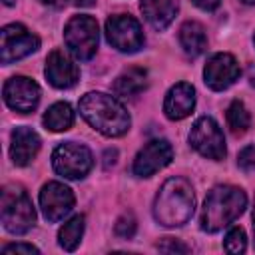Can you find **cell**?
<instances>
[{"instance_id": "obj_29", "label": "cell", "mask_w": 255, "mask_h": 255, "mask_svg": "<svg viewBox=\"0 0 255 255\" xmlns=\"http://www.w3.org/2000/svg\"><path fill=\"white\" fill-rule=\"evenodd\" d=\"M40 2L46 6H52V8H62L66 4V0H40Z\"/></svg>"}, {"instance_id": "obj_27", "label": "cell", "mask_w": 255, "mask_h": 255, "mask_svg": "<svg viewBox=\"0 0 255 255\" xmlns=\"http://www.w3.org/2000/svg\"><path fill=\"white\" fill-rule=\"evenodd\" d=\"M2 251L4 253H40V249L30 243H10V245H4Z\"/></svg>"}, {"instance_id": "obj_15", "label": "cell", "mask_w": 255, "mask_h": 255, "mask_svg": "<svg viewBox=\"0 0 255 255\" xmlns=\"http://www.w3.org/2000/svg\"><path fill=\"white\" fill-rule=\"evenodd\" d=\"M195 108V90L187 82L171 86L163 100V112L169 120H183Z\"/></svg>"}, {"instance_id": "obj_5", "label": "cell", "mask_w": 255, "mask_h": 255, "mask_svg": "<svg viewBox=\"0 0 255 255\" xmlns=\"http://www.w3.org/2000/svg\"><path fill=\"white\" fill-rule=\"evenodd\" d=\"M64 42L78 60L94 58L98 50V42H100L98 22L86 14L72 16L64 28Z\"/></svg>"}, {"instance_id": "obj_31", "label": "cell", "mask_w": 255, "mask_h": 255, "mask_svg": "<svg viewBox=\"0 0 255 255\" xmlns=\"http://www.w3.org/2000/svg\"><path fill=\"white\" fill-rule=\"evenodd\" d=\"M253 245H255V205H253Z\"/></svg>"}, {"instance_id": "obj_34", "label": "cell", "mask_w": 255, "mask_h": 255, "mask_svg": "<svg viewBox=\"0 0 255 255\" xmlns=\"http://www.w3.org/2000/svg\"><path fill=\"white\" fill-rule=\"evenodd\" d=\"M253 44H255V34H253Z\"/></svg>"}, {"instance_id": "obj_25", "label": "cell", "mask_w": 255, "mask_h": 255, "mask_svg": "<svg viewBox=\"0 0 255 255\" xmlns=\"http://www.w3.org/2000/svg\"><path fill=\"white\" fill-rule=\"evenodd\" d=\"M157 249L163 253H189V247L173 237H163V241L157 243Z\"/></svg>"}, {"instance_id": "obj_13", "label": "cell", "mask_w": 255, "mask_h": 255, "mask_svg": "<svg viewBox=\"0 0 255 255\" xmlns=\"http://www.w3.org/2000/svg\"><path fill=\"white\" fill-rule=\"evenodd\" d=\"M239 74H241V70H239L237 60L225 52L213 54L203 68L205 84L215 92L227 90L231 84H235V80H239Z\"/></svg>"}, {"instance_id": "obj_10", "label": "cell", "mask_w": 255, "mask_h": 255, "mask_svg": "<svg viewBox=\"0 0 255 255\" xmlns=\"http://www.w3.org/2000/svg\"><path fill=\"white\" fill-rule=\"evenodd\" d=\"M74 203H76V197L72 189L60 181H48L40 191V209L50 223L64 219L72 211Z\"/></svg>"}, {"instance_id": "obj_30", "label": "cell", "mask_w": 255, "mask_h": 255, "mask_svg": "<svg viewBox=\"0 0 255 255\" xmlns=\"http://www.w3.org/2000/svg\"><path fill=\"white\" fill-rule=\"evenodd\" d=\"M96 0H72L74 6H80V8H88V6H94Z\"/></svg>"}, {"instance_id": "obj_9", "label": "cell", "mask_w": 255, "mask_h": 255, "mask_svg": "<svg viewBox=\"0 0 255 255\" xmlns=\"http://www.w3.org/2000/svg\"><path fill=\"white\" fill-rule=\"evenodd\" d=\"M0 36H2L0 60H2L4 66L26 58V56H30L32 52H36L40 48V38L36 34H32L22 24H8V26H4Z\"/></svg>"}, {"instance_id": "obj_21", "label": "cell", "mask_w": 255, "mask_h": 255, "mask_svg": "<svg viewBox=\"0 0 255 255\" xmlns=\"http://www.w3.org/2000/svg\"><path fill=\"white\" fill-rule=\"evenodd\" d=\"M84 235V215H74L70 221H66L58 231V243L66 251H74Z\"/></svg>"}, {"instance_id": "obj_17", "label": "cell", "mask_w": 255, "mask_h": 255, "mask_svg": "<svg viewBox=\"0 0 255 255\" xmlns=\"http://www.w3.org/2000/svg\"><path fill=\"white\" fill-rule=\"evenodd\" d=\"M139 8L145 20L151 24V28L161 32L173 22L179 10V0H141Z\"/></svg>"}, {"instance_id": "obj_23", "label": "cell", "mask_w": 255, "mask_h": 255, "mask_svg": "<svg viewBox=\"0 0 255 255\" xmlns=\"http://www.w3.org/2000/svg\"><path fill=\"white\" fill-rule=\"evenodd\" d=\"M223 247L227 253L231 255H237V253H243L245 247H247V241H245V231L241 227H231L223 239Z\"/></svg>"}, {"instance_id": "obj_2", "label": "cell", "mask_w": 255, "mask_h": 255, "mask_svg": "<svg viewBox=\"0 0 255 255\" xmlns=\"http://www.w3.org/2000/svg\"><path fill=\"white\" fill-rule=\"evenodd\" d=\"M195 209L193 187L183 177H169L155 195L153 217L163 227H181L185 225Z\"/></svg>"}, {"instance_id": "obj_7", "label": "cell", "mask_w": 255, "mask_h": 255, "mask_svg": "<svg viewBox=\"0 0 255 255\" xmlns=\"http://www.w3.org/2000/svg\"><path fill=\"white\" fill-rule=\"evenodd\" d=\"M189 145L199 155L213 159V161H221L227 153L223 131L219 124L209 116H201L199 120H195L189 131Z\"/></svg>"}, {"instance_id": "obj_20", "label": "cell", "mask_w": 255, "mask_h": 255, "mask_svg": "<svg viewBox=\"0 0 255 255\" xmlns=\"http://www.w3.org/2000/svg\"><path fill=\"white\" fill-rule=\"evenodd\" d=\"M42 122L50 131H66L74 124V110L68 102H56L46 110Z\"/></svg>"}, {"instance_id": "obj_26", "label": "cell", "mask_w": 255, "mask_h": 255, "mask_svg": "<svg viewBox=\"0 0 255 255\" xmlns=\"http://www.w3.org/2000/svg\"><path fill=\"white\" fill-rule=\"evenodd\" d=\"M237 165L241 169H255V145H247L241 149V153L237 155Z\"/></svg>"}, {"instance_id": "obj_1", "label": "cell", "mask_w": 255, "mask_h": 255, "mask_svg": "<svg viewBox=\"0 0 255 255\" xmlns=\"http://www.w3.org/2000/svg\"><path fill=\"white\" fill-rule=\"evenodd\" d=\"M80 114L82 118L100 133L108 137H120L129 129V114L128 110L110 94L104 92H88L80 98Z\"/></svg>"}, {"instance_id": "obj_28", "label": "cell", "mask_w": 255, "mask_h": 255, "mask_svg": "<svg viewBox=\"0 0 255 255\" xmlns=\"http://www.w3.org/2000/svg\"><path fill=\"white\" fill-rule=\"evenodd\" d=\"M197 8H201L203 12H213V10H217L219 8V4H221V0H191Z\"/></svg>"}, {"instance_id": "obj_32", "label": "cell", "mask_w": 255, "mask_h": 255, "mask_svg": "<svg viewBox=\"0 0 255 255\" xmlns=\"http://www.w3.org/2000/svg\"><path fill=\"white\" fill-rule=\"evenodd\" d=\"M241 2H243V4H249V6H253V4H255V0H241Z\"/></svg>"}, {"instance_id": "obj_24", "label": "cell", "mask_w": 255, "mask_h": 255, "mask_svg": "<svg viewBox=\"0 0 255 255\" xmlns=\"http://www.w3.org/2000/svg\"><path fill=\"white\" fill-rule=\"evenodd\" d=\"M135 229H137V223H135V217L131 213H124L118 221H116V227H114V233L122 239H131L135 235Z\"/></svg>"}, {"instance_id": "obj_16", "label": "cell", "mask_w": 255, "mask_h": 255, "mask_svg": "<svg viewBox=\"0 0 255 255\" xmlns=\"http://www.w3.org/2000/svg\"><path fill=\"white\" fill-rule=\"evenodd\" d=\"M40 135L28 128V126H18L14 131H12V145H10V157L16 165L24 167L28 165L36 153L40 151Z\"/></svg>"}, {"instance_id": "obj_3", "label": "cell", "mask_w": 255, "mask_h": 255, "mask_svg": "<svg viewBox=\"0 0 255 255\" xmlns=\"http://www.w3.org/2000/svg\"><path fill=\"white\" fill-rule=\"evenodd\" d=\"M247 205V195L243 189L235 185H217L213 187L201 209V229L207 233H217L233 219H237Z\"/></svg>"}, {"instance_id": "obj_22", "label": "cell", "mask_w": 255, "mask_h": 255, "mask_svg": "<svg viewBox=\"0 0 255 255\" xmlns=\"http://www.w3.org/2000/svg\"><path fill=\"white\" fill-rule=\"evenodd\" d=\"M225 118H227V126L231 128V131L235 135H241L247 131L249 124H251V118H249V112L247 108L243 106V102L239 100H233L225 112Z\"/></svg>"}, {"instance_id": "obj_33", "label": "cell", "mask_w": 255, "mask_h": 255, "mask_svg": "<svg viewBox=\"0 0 255 255\" xmlns=\"http://www.w3.org/2000/svg\"><path fill=\"white\" fill-rule=\"evenodd\" d=\"M14 2H16V0H4V4H6V6H12Z\"/></svg>"}, {"instance_id": "obj_12", "label": "cell", "mask_w": 255, "mask_h": 255, "mask_svg": "<svg viewBox=\"0 0 255 255\" xmlns=\"http://www.w3.org/2000/svg\"><path fill=\"white\" fill-rule=\"evenodd\" d=\"M4 102L20 114H30L40 102V86L26 76H14L4 84Z\"/></svg>"}, {"instance_id": "obj_11", "label": "cell", "mask_w": 255, "mask_h": 255, "mask_svg": "<svg viewBox=\"0 0 255 255\" xmlns=\"http://www.w3.org/2000/svg\"><path fill=\"white\" fill-rule=\"evenodd\" d=\"M173 159V147L167 139H151L147 141L133 159V173L137 177H151Z\"/></svg>"}, {"instance_id": "obj_19", "label": "cell", "mask_w": 255, "mask_h": 255, "mask_svg": "<svg viewBox=\"0 0 255 255\" xmlns=\"http://www.w3.org/2000/svg\"><path fill=\"white\" fill-rule=\"evenodd\" d=\"M179 44L187 56L195 58L207 50V34L199 22H185L179 28Z\"/></svg>"}, {"instance_id": "obj_18", "label": "cell", "mask_w": 255, "mask_h": 255, "mask_svg": "<svg viewBox=\"0 0 255 255\" xmlns=\"http://www.w3.org/2000/svg\"><path fill=\"white\" fill-rule=\"evenodd\" d=\"M145 88H147V72L143 68H129V70L122 72L114 80V84H112L114 94L116 96H122V98L137 96Z\"/></svg>"}, {"instance_id": "obj_4", "label": "cell", "mask_w": 255, "mask_h": 255, "mask_svg": "<svg viewBox=\"0 0 255 255\" xmlns=\"http://www.w3.org/2000/svg\"><path fill=\"white\" fill-rule=\"evenodd\" d=\"M0 217L2 225L8 233L22 235L30 231L36 223V211L32 205V199L24 191V187L10 183L2 189L0 199Z\"/></svg>"}, {"instance_id": "obj_8", "label": "cell", "mask_w": 255, "mask_h": 255, "mask_svg": "<svg viewBox=\"0 0 255 255\" xmlns=\"http://www.w3.org/2000/svg\"><path fill=\"white\" fill-rule=\"evenodd\" d=\"M106 40L118 52L133 54L143 46V30L133 16L116 14L106 20Z\"/></svg>"}, {"instance_id": "obj_14", "label": "cell", "mask_w": 255, "mask_h": 255, "mask_svg": "<svg viewBox=\"0 0 255 255\" xmlns=\"http://www.w3.org/2000/svg\"><path fill=\"white\" fill-rule=\"evenodd\" d=\"M44 74H46L48 82L54 88H60V90H68V88L76 86L78 80H80V68L62 50H52L48 54Z\"/></svg>"}, {"instance_id": "obj_6", "label": "cell", "mask_w": 255, "mask_h": 255, "mask_svg": "<svg viewBox=\"0 0 255 255\" xmlns=\"http://www.w3.org/2000/svg\"><path fill=\"white\" fill-rule=\"evenodd\" d=\"M94 165L92 151L76 141L60 143L52 153V167L58 175L66 179H82L90 173Z\"/></svg>"}]
</instances>
